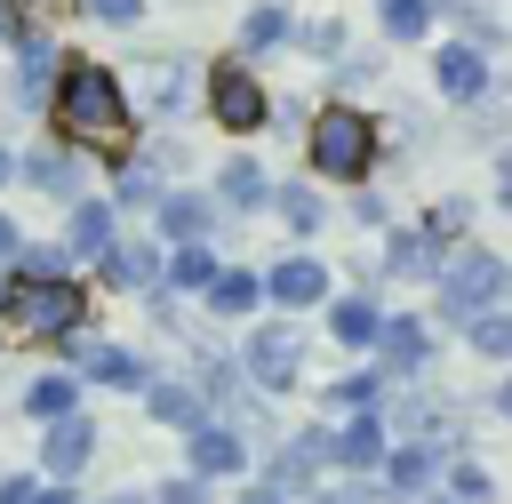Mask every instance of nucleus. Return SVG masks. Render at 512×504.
Returning a JSON list of instances; mask_svg holds the SVG:
<instances>
[{
	"label": "nucleus",
	"mask_w": 512,
	"mask_h": 504,
	"mask_svg": "<svg viewBox=\"0 0 512 504\" xmlns=\"http://www.w3.org/2000/svg\"><path fill=\"white\" fill-rule=\"evenodd\" d=\"M152 200H160V192H152V176H144V168H128V176L112 184V208H152Z\"/></svg>",
	"instance_id": "nucleus-32"
},
{
	"label": "nucleus",
	"mask_w": 512,
	"mask_h": 504,
	"mask_svg": "<svg viewBox=\"0 0 512 504\" xmlns=\"http://www.w3.org/2000/svg\"><path fill=\"white\" fill-rule=\"evenodd\" d=\"M376 352H384L392 376H416V368H424V328H416L408 312H392V320L376 328Z\"/></svg>",
	"instance_id": "nucleus-19"
},
{
	"label": "nucleus",
	"mask_w": 512,
	"mask_h": 504,
	"mask_svg": "<svg viewBox=\"0 0 512 504\" xmlns=\"http://www.w3.org/2000/svg\"><path fill=\"white\" fill-rule=\"evenodd\" d=\"M432 80H440V96L472 104V96L488 88V64H480V48H440V56H432Z\"/></svg>",
	"instance_id": "nucleus-16"
},
{
	"label": "nucleus",
	"mask_w": 512,
	"mask_h": 504,
	"mask_svg": "<svg viewBox=\"0 0 512 504\" xmlns=\"http://www.w3.org/2000/svg\"><path fill=\"white\" fill-rule=\"evenodd\" d=\"M80 8H88L96 24H136V16H144V0H80Z\"/></svg>",
	"instance_id": "nucleus-36"
},
{
	"label": "nucleus",
	"mask_w": 512,
	"mask_h": 504,
	"mask_svg": "<svg viewBox=\"0 0 512 504\" xmlns=\"http://www.w3.org/2000/svg\"><path fill=\"white\" fill-rule=\"evenodd\" d=\"M320 464H328V432H296V440L280 448V464H272V488H304Z\"/></svg>",
	"instance_id": "nucleus-21"
},
{
	"label": "nucleus",
	"mask_w": 512,
	"mask_h": 504,
	"mask_svg": "<svg viewBox=\"0 0 512 504\" xmlns=\"http://www.w3.org/2000/svg\"><path fill=\"white\" fill-rule=\"evenodd\" d=\"M208 280H216L208 240H176V248L160 256V296H176V288H208Z\"/></svg>",
	"instance_id": "nucleus-17"
},
{
	"label": "nucleus",
	"mask_w": 512,
	"mask_h": 504,
	"mask_svg": "<svg viewBox=\"0 0 512 504\" xmlns=\"http://www.w3.org/2000/svg\"><path fill=\"white\" fill-rule=\"evenodd\" d=\"M464 328H472V344H480V352H496V360H512V320H496V312H472Z\"/></svg>",
	"instance_id": "nucleus-31"
},
{
	"label": "nucleus",
	"mask_w": 512,
	"mask_h": 504,
	"mask_svg": "<svg viewBox=\"0 0 512 504\" xmlns=\"http://www.w3.org/2000/svg\"><path fill=\"white\" fill-rule=\"evenodd\" d=\"M112 240H120L112 200H88V192H80V200H72V224H64V256H88V264H96Z\"/></svg>",
	"instance_id": "nucleus-10"
},
{
	"label": "nucleus",
	"mask_w": 512,
	"mask_h": 504,
	"mask_svg": "<svg viewBox=\"0 0 512 504\" xmlns=\"http://www.w3.org/2000/svg\"><path fill=\"white\" fill-rule=\"evenodd\" d=\"M376 16H384L392 40H424L432 32V0H376Z\"/></svg>",
	"instance_id": "nucleus-27"
},
{
	"label": "nucleus",
	"mask_w": 512,
	"mask_h": 504,
	"mask_svg": "<svg viewBox=\"0 0 512 504\" xmlns=\"http://www.w3.org/2000/svg\"><path fill=\"white\" fill-rule=\"evenodd\" d=\"M144 96H152V112H176V104L192 96V72H184L176 56H160V64H152V80H144Z\"/></svg>",
	"instance_id": "nucleus-26"
},
{
	"label": "nucleus",
	"mask_w": 512,
	"mask_h": 504,
	"mask_svg": "<svg viewBox=\"0 0 512 504\" xmlns=\"http://www.w3.org/2000/svg\"><path fill=\"white\" fill-rule=\"evenodd\" d=\"M328 328H336V344H376V328H384V312H376L368 296H344V304L328 312Z\"/></svg>",
	"instance_id": "nucleus-24"
},
{
	"label": "nucleus",
	"mask_w": 512,
	"mask_h": 504,
	"mask_svg": "<svg viewBox=\"0 0 512 504\" xmlns=\"http://www.w3.org/2000/svg\"><path fill=\"white\" fill-rule=\"evenodd\" d=\"M328 464H344V472L384 464V416H376V408H352V424L328 432Z\"/></svg>",
	"instance_id": "nucleus-11"
},
{
	"label": "nucleus",
	"mask_w": 512,
	"mask_h": 504,
	"mask_svg": "<svg viewBox=\"0 0 512 504\" xmlns=\"http://www.w3.org/2000/svg\"><path fill=\"white\" fill-rule=\"evenodd\" d=\"M48 128H56V144H72V152H128V96H120V80L96 64V56H64L56 64V88H48Z\"/></svg>",
	"instance_id": "nucleus-1"
},
{
	"label": "nucleus",
	"mask_w": 512,
	"mask_h": 504,
	"mask_svg": "<svg viewBox=\"0 0 512 504\" xmlns=\"http://www.w3.org/2000/svg\"><path fill=\"white\" fill-rule=\"evenodd\" d=\"M448 496L480 504V496H488V472H480V464H448Z\"/></svg>",
	"instance_id": "nucleus-33"
},
{
	"label": "nucleus",
	"mask_w": 512,
	"mask_h": 504,
	"mask_svg": "<svg viewBox=\"0 0 512 504\" xmlns=\"http://www.w3.org/2000/svg\"><path fill=\"white\" fill-rule=\"evenodd\" d=\"M504 288H512V264L488 256V248H464V256L440 272V312H448V320H472V312H488Z\"/></svg>",
	"instance_id": "nucleus-4"
},
{
	"label": "nucleus",
	"mask_w": 512,
	"mask_h": 504,
	"mask_svg": "<svg viewBox=\"0 0 512 504\" xmlns=\"http://www.w3.org/2000/svg\"><path fill=\"white\" fill-rule=\"evenodd\" d=\"M16 176H24L32 192H48V200H80V160H72V144H32V152L16 160Z\"/></svg>",
	"instance_id": "nucleus-8"
},
{
	"label": "nucleus",
	"mask_w": 512,
	"mask_h": 504,
	"mask_svg": "<svg viewBox=\"0 0 512 504\" xmlns=\"http://www.w3.org/2000/svg\"><path fill=\"white\" fill-rule=\"evenodd\" d=\"M32 504H80V496H72L64 480H40V496H32Z\"/></svg>",
	"instance_id": "nucleus-40"
},
{
	"label": "nucleus",
	"mask_w": 512,
	"mask_h": 504,
	"mask_svg": "<svg viewBox=\"0 0 512 504\" xmlns=\"http://www.w3.org/2000/svg\"><path fill=\"white\" fill-rule=\"evenodd\" d=\"M248 384L256 392H288L296 376H304V336H296V320H264L256 336H248Z\"/></svg>",
	"instance_id": "nucleus-5"
},
{
	"label": "nucleus",
	"mask_w": 512,
	"mask_h": 504,
	"mask_svg": "<svg viewBox=\"0 0 512 504\" xmlns=\"http://www.w3.org/2000/svg\"><path fill=\"white\" fill-rule=\"evenodd\" d=\"M104 504H152V496H136V488H120V496H104Z\"/></svg>",
	"instance_id": "nucleus-42"
},
{
	"label": "nucleus",
	"mask_w": 512,
	"mask_h": 504,
	"mask_svg": "<svg viewBox=\"0 0 512 504\" xmlns=\"http://www.w3.org/2000/svg\"><path fill=\"white\" fill-rule=\"evenodd\" d=\"M264 296L288 304V312H304V304L328 296V264H320V256H280V264L264 272Z\"/></svg>",
	"instance_id": "nucleus-9"
},
{
	"label": "nucleus",
	"mask_w": 512,
	"mask_h": 504,
	"mask_svg": "<svg viewBox=\"0 0 512 504\" xmlns=\"http://www.w3.org/2000/svg\"><path fill=\"white\" fill-rule=\"evenodd\" d=\"M72 408H80V376L40 368V376L24 384V416H32V424H56V416H72Z\"/></svg>",
	"instance_id": "nucleus-15"
},
{
	"label": "nucleus",
	"mask_w": 512,
	"mask_h": 504,
	"mask_svg": "<svg viewBox=\"0 0 512 504\" xmlns=\"http://www.w3.org/2000/svg\"><path fill=\"white\" fill-rule=\"evenodd\" d=\"M152 504H208V480H192V472H184V480H160Z\"/></svg>",
	"instance_id": "nucleus-34"
},
{
	"label": "nucleus",
	"mask_w": 512,
	"mask_h": 504,
	"mask_svg": "<svg viewBox=\"0 0 512 504\" xmlns=\"http://www.w3.org/2000/svg\"><path fill=\"white\" fill-rule=\"evenodd\" d=\"M376 392H384V376H368V368H360V376H336V384H328V400H336V408H376Z\"/></svg>",
	"instance_id": "nucleus-30"
},
{
	"label": "nucleus",
	"mask_w": 512,
	"mask_h": 504,
	"mask_svg": "<svg viewBox=\"0 0 512 504\" xmlns=\"http://www.w3.org/2000/svg\"><path fill=\"white\" fill-rule=\"evenodd\" d=\"M184 456H192V480H224V472H240V464H248V448H240V432H232V424H192Z\"/></svg>",
	"instance_id": "nucleus-12"
},
{
	"label": "nucleus",
	"mask_w": 512,
	"mask_h": 504,
	"mask_svg": "<svg viewBox=\"0 0 512 504\" xmlns=\"http://www.w3.org/2000/svg\"><path fill=\"white\" fill-rule=\"evenodd\" d=\"M8 320L24 328V336H72L80 320H88V288L80 280H64V272H48V280H8Z\"/></svg>",
	"instance_id": "nucleus-2"
},
{
	"label": "nucleus",
	"mask_w": 512,
	"mask_h": 504,
	"mask_svg": "<svg viewBox=\"0 0 512 504\" xmlns=\"http://www.w3.org/2000/svg\"><path fill=\"white\" fill-rule=\"evenodd\" d=\"M392 272H432V240L424 232H392V256H384Z\"/></svg>",
	"instance_id": "nucleus-29"
},
{
	"label": "nucleus",
	"mask_w": 512,
	"mask_h": 504,
	"mask_svg": "<svg viewBox=\"0 0 512 504\" xmlns=\"http://www.w3.org/2000/svg\"><path fill=\"white\" fill-rule=\"evenodd\" d=\"M40 496V472H0V504H32Z\"/></svg>",
	"instance_id": "nucleus-37"
},
{
	"label": "nucleus",
	"mask_w": 512,
	"mask_h": 504,
	"mask_svg": "<svg viewBox=\"0 0 512 504\" xmlns=\"http://www.w3.org/2000/svg\"><path fill=\"white\" fill-rule=\"evenodd\" d=\"M216 192H224V208H264V168L256 160H224V176H216Z\"/></svg>",
	"instance_id": "nucleus-23"
},
{
	"label": "nucleus",
	"mask_w": 512,
	"mask_h": 504,
	"mask_svg": "<svg viewBox=\"0 0 512 504\" xmlns=\"http://www.w3.org/2000/svg\"><path fill=\"white\" fill-rule=\"evenodd\" d=\"M240 504H288V488H272V480H256V488H240Z\"/></svg>",
	"instance_id": "nucleus-39"
},
{
	"label": "nucleus",
	"mask_w": 512,
	"mask_h": 504,
	"mask_svg": "<svg viewBox=\"0 0 512 504\" xmlns=\"http://www.w3.org/2000/svg\"><path fill=\"white\" fill-rule=\"evenodd\" d=\"M8 176H16V160H8V152H0V192H8Z\"/></svg>",
	"instance_id": "nucleus-43"
},
{
	"label": "nucleus",
	"mask_w": 512,
	"mask_h": 504,
	"mask_svg": "<svg viewBox=\"0 0 512 504\" xmlns=\"http://www.w3.org/2000/svg\"><path fill=\"white\" fill-rule=\"evenodd\" d=\"M432 472H440V448H392V456H384V480H392L400 496H416Z\"/></svg>",
	"instance_id": "nucleus-25"
},
{
	"label": "nucleus",
	"mask_w": 512,
	"mask_h": 504,
	"mask_svg": "<svg viewBox=\"0 0 512 504\" xmlns=\"http://www.w3.org/2000/svg\"><path fill=\"white\" fill-rule=\"evenodd\" d=\"M88 456H96V424H88L80 408L56 416V424H40V480H72Z\"/></svg>",
	"instance_id": "nucleus-7"
},
{
	"label": "nucleus",
	"mask_w": 512,
	"mask_h": 504,
	"mask_svg": "<svg viewBox=\"0 0 512 504\" xmlns=\"http://www.w3.org/2000/svg\"><path fill=\"white\" fill-rule=\"evenodd\" d=\"M256 304H264V280L240 272V264H232V272L216 264V280H208V312H216V320H248Z\"/></svg>",
	"instance_id": "nucleus-18"
},
{
	"label": "nucleus",
	"mask_w": 512,
	"mask_h": 504,
	"mask_svg": "<svg viewBox=\"0 0 512 504\" xmlns=\"http://www.w3.org/2000/svg\"><path fill=\"white\" fill-rule=\"evenodd\" d=\"M152 208H160V232L168 240H208V200L200 192H160Z\"/></svg>",
	"instance_id": "nucleus-22"
},
{
	"label": "nucleus",
	"mask_w": 512,
	"mask_h": 504,
	"mask_svg": "<svg viewBox=\"0 0 512 504\" xmlns=\"http://www.w3.org/2000/svg\"><path fill=\"white\" fill-rule=\"evenodd\" d=\"M496 200L512 208V152H504V168H496Z\"/></svg>",
	"instance_id": "nucleus-41"
},
{
	"label": "nucleus",
	"mask_w": 512,
	"mask_h": 504,
	"mask_svg": "<svg viewBox=\"0 0 512 504\" xmlns=\"http://www.w3.org/2000/svg\"><path fill=\"white\" fill-rule=\"evenodd\" d=\"M312 168H320V176H336V184H360V176L376 168V120H360V112L328 104V112L312 120Z\"/></svg>",
	"instance_id": "nucleus-3"
},
{
	"label": "nucleus",
	"mask_w": 512,
	"mask_h": 504,
	"mask_svg": "<svg viewBox=\"0 0 512 504\" xmlns=\"http://www.w3.org/2000/svg\"><path fill=\"white\" fill-rule=\"evenodd\" d=\"M280 216H288L296 232H312V224H320V200H312V192H280Z\"/></svg>",
	"instance_id": "nucleus-35"
},
{
	"label": "nucleus",
	"mask_w": 512,
	"mask_h": 504,
	"mask_svg": "<svg viewBox=\"0 0 512 504\" xmlns=\"http://www.w3.org/2000/svg\"><path fill=\"white\" fill-rule=\"evenodd\" d=\"M96 272H104V288H160V248L152 240H112L96 256Z\"/></svg>",
	"instance_id": "nucleus-13"
},
{
	"label": "nucleus",
	"mask_w": 512,
	"mask_h": 504,
	"mask_svg": "<svg viewBox=\"0 0 512 504\" xmlns=\"http://www.w3.org/2000/svg\"><path fill=\"white\" fill-rule=\"evenodd\" d=\"M496 408H504V416H512V384H504V392H496Z\"/></svg>",
	"instance_id": "nucleus-44"
},
{
	"label": "nucleus",
	"mask_w": 512,
	"mask_h": 504,
	"mask_svg": "<svg viewBox=\"0 0 512 504\" xmlns=\"http://www.w3.org/2000/svg\"><path fill=\"white\" fill-rule=\"evenodd\" d=\"M144 416H152V424H184V432L208 424V416H200V392H192V384H160V376L144 384Z\"/></svg>",
	"instance_id": "nucleus-20"
},
{
	"label": "nucleus",
	"mask_w": 512,
	"mask_h": 504,
	"mask_svg": "<svg viewBox=\"0 0 512 504\" xmlns=\"http://www.w3.org/2000/svg\"><path fill=\"white\" fill-rule=\"evenodd\" d=\"M208 112H216V128H232V136H248V128H264V88H256V72L248 64H216L208 72Z\"/></svg>",
	"instance_id": "nucleus-6"
},
{
	"label": "nucleus",
	"mask_w": 512,
	"mask_h": 504,
	"mask_svg": "<svg viewBox=\"0 0 512 504\" xmlns=\"http://www.w3.org/2000/svg\"><path fill=\"white\" fill-rule=\"evenodd\" d=\"M16 248H24V232H16V216H0V272L16 264Z\"/></svg>",
	"instance_id": "nucleus-38"
},
{
	"label": "nucleus",
	"mask_w": 512,
	"mask_h": 504,
	"mask_svg": "<svg viewBox=\"0 0 512 504\" xmlns=\"http://www.w3.org/2000/svg\"><path fill=\"white\" fill-rule=\"evenodd\" d=\"M280 40H288V8H280V0L248 8V24H240V48H280Z\"/></svg>",
	"instance_id": "nucleus-28"
},
{
	"label": "nucleus",
	"mask_w": 512,
	"mask_h": 504,
	"mask_svg": "<svg viewBox=\"0 0 512 504\" xmlns=\"http://www.w3.org/2000/svg\"><path fill=\"white\" fill-rule=\"evenodd\" d=\"M56 64H64V56L48 48V32H24V40H16V96L40 104V96L56 88Z\"/></svg>",
	"instance_id": "nucleus-14"
},
{
	"label": "nucleus",
	"mask_w": 512,
	"mask_h": 504,
	"mask_svg": "<svg viewBox=\"0 0 512 504\" xmlns=\"http://www.w3.org/2000/svg\"><path fill=\"white\" fill-rule=\"evenodd\" d=\"M0 312H8V272H0Z\"/></svg>",
	"instance_id": "nucleus-45"
}]
</instances>
